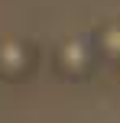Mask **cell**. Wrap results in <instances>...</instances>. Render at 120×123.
Returning a JSON list of instances; mask_svg holds the SVG:
<instances>
[{"label":"cell","instance_id":"obj_1","mask_svg":"<svg viewBox=\"0 0 120 123\" xmlns=\"http://www.w3.org/2000/svg\"><path fill=\"white\" fill-rule=\"evenodd\" d=\"M32 49L23 42V39H3L0 42V74L6 78H16V74H26L32 68Z\"/></svg>","mask_w":120,"mask_h":123},{"label":"cell","instance_id":"obj_2","mask_svg":"<svg viewBox=\"0 0 120 123\" xmlns=\"http://www.w3.org/2000/svg\"><path fill=\"white\" fill-rule=\"evenodd\" d=\"M88 62H91V52L84 49L81 42H65L62 49H58V68H62V71L81 74V71H88Z\"/></svg>","mask_w":120,"mask_h":123}]
</instances>
